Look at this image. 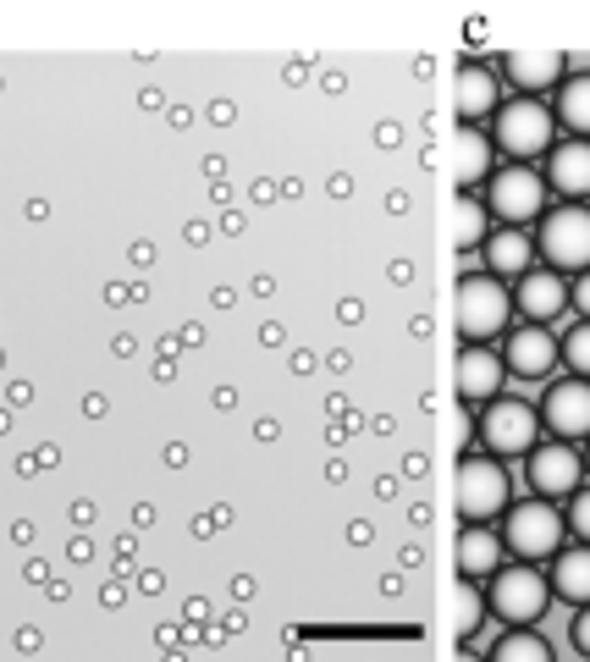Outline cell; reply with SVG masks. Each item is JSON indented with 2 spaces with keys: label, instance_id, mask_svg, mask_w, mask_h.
Masks as SVG:
<instances>
[{
  "label": "cell",
  "instance_id": "1",
  "mask_svg": "<svg viewBox=\"0 0 590 662\" xmlns=\"http://www.w3.org/2000/svg\"><path fill=\"white\" fill-rule=\"evenodd\" d=\"M508 315H513V299H508V288L497 277L470 271L453 288V321H459L464 342H491L497 332H508Z\"/></svg>",
  "mask_w": 590,
  "mask_h": 662
},
{
  "label": "cell",
  "instance_id": "2",
  "mask_svg": "<svg viewBox=\"0 0 590 662\" xmlns=\"http://www.w3.org/2000/svg\"><path fill=\"white\" fill-rule=\"evenodd\" d=\"M491 150L508 155L513 166H530L535 155L552 150V111L535 100H513L491 111Z\"/></svg>",
  "mask_w": 590,
  "mask_h": 662
},
{
  "label": "cell",
  "instance_id": "3",
  "mask_svg": "<svg viewBox=\"0 0 590 662\" xmlns=\"http://www.w3.org/2000/svg\"><path fill=\"white\" fill-rule=\"evenodd\" d=\"M502 513H508V524H502V553L535 564V558H552L563 547V513L546 497H535L524 508H502Z\"/></svg>",
  "mask_w": 590,
  "mask_h": 662
},
{
  "label": "cell",
  "instance_id": "4",
  "mask_svg": "<svg viewBox=\"0 0 590 662\" xmlns=\"http://www.w3.org/2000/svg\"><path fill=\"white\" fill-rule=\"evenodd\" d=\"M535 248L557 265V271L585 277V265H590V210H585V205H574V199H568V205H557V210H546Z\"/></svg>",
  "mask_w": 590,
  "mask_h": 662
},
{
  "label": "cell",
  "instance_id": "5",
  "mask_svg": "<svg viewBox=\"0 0 590 662\" xmlns=\"http://www.w3.org/2000/svg\"><path fill=\"white\" fill-rule=\"evenodd\" d=\"M546 602H552V585L535 574V564L519 558V564H508V569H502V564L491 569V613H497L502 624H519V629H524V624H535V618L546 613Z\"/></svg>",
  "mask_w": 590,
  "mask_h": 662
},
{
  "label": "cell",
  "instance_id": "6",
  "mask_svg": "<svg viewBox=\"0 0 590 662\" xmlns=\"http://www.w3.org/2000/svg\"><path fill=\"white\" fill-rule=\"evenodd\" d=\"M453 502L464 513V524H486L508 508V469L491 464L486 453L481 458H464L459 475H453Z\"/></svg>",
  "mask_w": 590,
  "mask_h": 662
},
{
  "label": "cell",
  "instance_id": "7",
  "mask_svg": "<svg viewBox=\"0 0 590 662\" xmlns=\"http://www.w3.org/2000/svg\"><path fill=\"white\" fill-rule=\"evenodd\" d=\"M486 210L491 216H502L508 227H524V221H535L541 210H546V183L535 177V166H502V172H491V183H486Z\"/></svg>",
  "mask_w": 590,
  "mask_h": 662
},
{
  "label": "cell",
  "instance_id": "8",
  "mask_svg": "<svg viewBox=\"0 0 590 662\" xmlns=\"http://www.w3.org/2000/svg\"><path fill=\"white\" fill-rule=\"evenodd\" d=\"M535 431H541V415L524 404V397H491L486 404V420H481V437L497 458H524L535 448Z\"/></svg>",
  "mask_w": 590,
  "mask_h": 662
},
{
  "label": "cell",
  "instance_id": "9",
  "mask_svg": "<svg viewBox=\"0 0 590 662\" xmlns=\"http://www.w3.org/2000/svg\"><path fill=\"white\" fill-rule=\"evenodd\" d=\"M530 486H535V497H546V502H557V497H568L574 486H585L579 448H574V442L530 448Z\"/></svg>",
  "mask_w": 590,
  "mask_h": 662
},
{
  "label": "cell",
  "instance_id": "10",
  "mask_svg": "<svg viewBox=\"0 0 590 662\" xmlns=\"http://www.w3.org/2000/svg\"><path fill=\"white\" fill-rule=\"evenodd\" d=\"M541 420L557 431V442H585V431H590V386H585V375H574V381H557L552 392H546V404H541Z\"/></svg>",
  "mask_w": 590,
  "mask_h": 662
},
{
  "label": "cell",
  "instance_id": "11",
  "mask_svg": "<svg viewBox=\"0 0 590 662\" xmlns=\"http://www.w3.org/2000/svg\"><path fill=\"white\" fill-rule=\"evenodd\" d=\"M502 381H508L502 359L486 342H464V353H459V397L464 404H491L502 392Z\"/></svg>",
  "mask_w": 590,
  "mask_h": 662
},
{
  "label": "cell",
  "instance_id": "12",
  "mask_svg": "<svg viewBox=\"0 0 590 662\" xmlns=\"http://www.w3.org/2000/svg\"><path fill=\"white\" fill-rule=\"evenodd\" d=\"M552 364H557L552 332H541V326H530V321H524V332H508V353H502V370H508V375L541 381V375H552Z\"/></svg>",
  "mask_w": 590,
  "mask_h": 662
},
{
  "label": "cell",
  "instance_id": "13",
  "mask_svg": "<svg viewBox=\"0 0 590 662\" xmlns=\"http://www.w3.org/2000/svg\"><path fill=\"white\" fill-rule=\"evenodd\" d=\"M513 304L524 310V321H530V326H546V321H557V315H563L568 288H563V277H557V271H524V277H519V299H513Z\"/></svg>",
  "mask_w": 590,
  "mask_h": 662
},
{
  "label": "cell",
  "instance_id": "14",
  "mask_svg": "<svg viewBox=\"0 0 590 662\" xmlns=\"http://www.w3.org/2000/svg\"><path fill=\"white\" fill-rule=\"evenodd\" d=\"M453 105H459L464 127H475L481 116L497 111V78H491L481 61H464V67H459V83H453Z\"/></svg>",
  "mask_w": 590,
  "mask_h": 662
},
{
  "label": "cell",
  "instance_id": "15",
  "mask_svg": "<svg viewBox=\"0 0 590 662\" xmlns=\"http://www.w3.org/2000/svg\"><path fill=\"white\" fill-rule=\"evenodd\" d=\"M481 248H486V277H497V282L524 277V271H530V259H535V243H530L519 227H508V232L486 237Z\"/></svg>",
  "mask_w": 590,
  "mask_h": 662
},
{
  "label": "cell",
  "instance_id": "16",
  "mask_svg": "<svg viewBox=\"0 0 590 662\" xmlns=\"http://www.w3.org/2000/svg\"><path fill=\"white\" fill-rule=\"evenodd\" d=\"M491 161H497V150H491L486 132L481 127H459V139H453V183L459 188L486 183L491 177Z\"/></svg>",
  "mask_w": 590,
  "mask_h": 662
},
{
  "label": "cell",
  "instance_id": "17",
  "mask_svg": "<svg viewBox=\"0 0 590 662\" xmlns=\"http://www.w3.org/2000/svg\"><path fill=\"white\" fill-rule=\"evenodd\" d=\"M546 183L563 194V199H585V188H590V150L574 139V144H563V150H552L546 155Z\"/></svg>",
  "mask_w": 590,
  "mask_h": 662
},
{
  "label": "cell",
  "instance_id": "18",
  "mask_svg": "<svg viewBox=\"0 0 590 662\" xmlns=\"http://www.w3.org/2000/svg\"><path fill=\"white\" fill-rule=\"evenodd\" d=\"M502 564V542L491 536L486 524H464V536H459V574L464 580H481Z\"/></svg>",
  "mask_w": 590,
  "mask_h": 662
},
{
  "label": "cell",
  "instance_id": "19",
  "mask_svg": "<svg viewBox=\"0 0 590 662\" xmlns=\"http://www.w3.org/2000/svg\"><path fill=\"white\" fill-rule=\"evenodd\" d=\"M557 558V569H552V596H563L568 607H585L590 602V553L585 547H574V553H552Z\"/></svg>",
  "mask_w": 590,
  "mask_h": 662
},
{
  "label": "cell",
  "instance_id": "20",
  "mask_svg": "<svg viewBox=\"0 0 590 662\" xmlns=\"http://www.w3.org/2000/svg\"><path fill=\"white\" fill-rule=\"evenodd\" d=\"M557 67H563V56L557 50H513L508 56V72H513V83L519 89H546V83H557Z\"/></svg>",
  "mask_w": 590,
  "mask_h": 662
},
{
  "label": "cell",
  "instance_id": "21",
  "mask_svg": "<svg viewBox=\"0 0 590 662\" xmlns=\"http://www.w3.org/2000/svg\"><path fill=\"white\" fill-rule=\"evenodd\" d=\"M557 121L574 127V132L590 127V78H585V72H574V78L563 83V94H557Z\"/></svg>",
  "mask_w": 590,
  "mask_h": 662
},
{
  "label": "cell",
  "instance_id": "22",
  "mask_svg": "<svg viewBox=\"0 0 590 662\" xmlns=\"http://www.w3.org/2000/svg\"><path fill=\"white\" fill-rule=\"evenodd\" d=\"M453 243H459L464 254H475V248L486 243V205L470 199V194L453 205Z\"/></svg>",
  "mask_w": 590,
  "mask_h": 662
},
{
  "label": "cell",
  "instance_id": "23",
  "mask_svg": "<svg viewBox=\"0 0 590 662\" xmlns=\"http://www.w3.org/2000/svg\"><path fill=\"white\" fill-rule=\"evenodd\" d=\"M481 613H486V596L475 591V585H459L453 591V629L470 640V635H481Z\"/></svg>",
  "mask_w": 590,
  "mask_h": 662
},
{
  "label": "cell",
  "instance_id": "24",
  "mask_svg": "<svg viewBox=\"0 0 590 662\" xmlns=\"http://www.w3.org/2000/svg\"><path fill=\"white\" fill-rule=\"evenodd\" d=\"M491 657H497V662H546V657H552V646H546V640H535V635H508V640H497V646H491Z\"/></svg>",
  "mask_w": 590,
  "mask_h": 662
},
{
  "label": "cell",
  "instance_id": "25",
  "mask_svg": "<svg viewBox=\"0 0 590 662\" xmlns=\"http://www.w3.org/2000/svg\"><path fill=\"white\" fill-rule=\"evenodd\" d=\"M563 353H568L574 375H585V370H590V332H585V326H574V332H568V342H563Z\"/></svg>",
  "mask_w": 590,
  "mask_h": 662
},
{
  "label": "cell",
  "instance_id": "26",
  "mask_svg": "<svg viewBox=\"0 0 590 662\" xmlns=\"http://www.w3.org/2000/svg\"><path fill=\"white\" fill-rule=\"evenodd\" d=\"M470 437H475V420H470V415H453V426H448L453 453H464V448H470Z\"/></svg>",
  "mask_w": 590,
  "mask_h": 662
},
{
  "label": "cell",
  "instance_id": "27",
  "mask_svg": "<svg viewBox=\"0 0 590 662\" xmlns=\"http://www.w3.org/2000/svg\"><path fill=\"white\" fill-rule=\"evenodd\" d=\"M568 497H574V530L585 536V530H590V497H585V486H574Z\"/></svg>",
  "mask_w": 590,
  "mask_h": 662
},
{
  "label": "cell",
  "instance_id": "28",
  "mask_svg": "<svg viewBox=\"0 0 590 662\" xmlns=\"http://www.w3.org/2000/svg\"><path fill=\"white\" fill-rule=\"evenodd\" d=\"M574 646H579V651L590 646V613H585V607H579V618H574Z\"/></svg>",
  "mask_w": 590,
  "mask_h": 662
},
{
  "label": "cell",
  "instance_id": "29",
  "mask_svg": "<svg viewBox=\"0 0 590 662\" xmlns=\"http://www.w3.org/2000/svg\"><path fill=\"white\" fill-rule=\"evenodd\" d=\"M370 536H375V530H370V519H354V524H348V542H359V547H365Z\"/></svg>",
  "mask_w": 590,
  "mask_h": 662
},
{
  "label": "cell",
  "instance_id": "30",
  "mask_svg": "<svg viewBox=\"0 0 590 662\" xmlns=\"http://www.w3.org/2000/svg\"><path fill=\"white\" fill-rule=\"evenodd\" d=\"M94 519H100L94 502H72V524H94Z\"/></svg>",
  "mask_w": 590,
  "mask_h": 662
},
{
  "label": "cell",
  "instance_id": "31",
  "mask_svg": "<svg viewBox=\"0 0 590 662\" xmlns=\"http://www.w3.org/2000/svg\"><path fill=\"white\" fill-rule=\"evenodd\" d=\"M232 116H238V111H232V100H216V105H210V121H221V127H227Z\"/></svg>",
  "mask_w": 590,
  "mask_h": 662
},
{
  "label": "cell",
  "instance_id": "32",
  "mask_svg": "<svg viewBox=\"0 0 590 662\" xmlns=\"http://www.w3.org/2000/svg\"><path fill=\"white\" fill-rule=\"evenodd\" d=\"M337 315H343V321H348V326H354V321H359V315H365V304H359V299H343V304H337Z\"/></svg>",
  "mask_w": 590,
  "mask_h": 662
},
{
  "label": "cell",
  "instance_id": "33",
  "mask_svg": "<svg viewBox=\"0 0 590 662\" xmlns=\"http://www.w3.org/2000/svg\"><path fill=\"white\" fill-rule=\"evenodd\" d=\"M67 558H72V564H89V558H94V547H89V542H83V536H78V542H72V547H67Z\"/></svg>",
  "mask_w": 590,
  "mask_h": 662
},
{
  "label": "cell",
  "instance_id": "34",
  "mask_svg": "<svg viewBox=\"0 0 590 662\" xmlns=\"http://www.w3.org/2000/svg\"><path fill=\"white\" fill-rule=\"evenodd\" d=\"M248 199H254V205H270V199H276V183H254V194H248Z\"/></svg>",
  "mask_w": 590,
  "mask_h": 662
},
{
  "label": "cell",
  "instance_id": "35",
  "mask_svg": "<svg viewBox=\"0 0 590 662\" xmlns=\"http://www.w3.org/2000/svg\"><path fill=\"white\" fill-rule=\"evenodd\" d=\"M166 464H172V469H183V464H188V448H183V442H172V448H166Z\"/></svg>",
  "mask_w": 590,
  "mask_h": 662
},
{
  "label": "cell",
  "instance_id": "36",
  "mask_svg": "<svg viewBox=\"0 0 590 662\" xmlns=\"http://www.w3.org/2000/svg\"><path fill=\"white\" fill-rule=\"evenodd\" d=\"M386 277H392V282H408V277H414V265H408V259H392V271H386Z\"/></svg>",
  "mask_w": 590,
  "mask_h": 662
},
{
  "label": "cell",
  "instance_id": "37",
  "mask_svg": "<svg viewBox=\"0 0 590 662\" xmlns=\"http://www.w3.org/2000/svg\"><path fill=\"white\" fill-rule=\"evenodd\" d=\"M7 431H12V415H7V409H0V437H7Z\"/></svg>",
  "mask_w": 590,
  "mask_h": 662
}]
</instances>
